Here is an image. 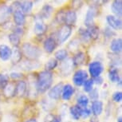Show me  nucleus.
<instances>
[{
  "instance_id": "27",
  "label": "nucleus",
  "mask_w": 122,
  "mask_h": 122,
  "mask_svg": "<svg viewBox=\"0 0 122 122\" xmlns=\"http://www.w3.org/2000/svg\"><path fill=\"white\" fill-rule=\"evenodd\" d=\"M85 59H86V54H85V53L79 51L73 56V57L72 58V61H73V65L77 66L82 65L85 61Z\"/></svg>"
},
{
  "instance_id": "4",
  "label": "nucleus",
  "mask_w": 122,
  "mask_h": 122,
  "mask_svg": "<svg viewBox=\"0 0 122 122\" xmlns=\"http://www.w3.org/2000/svg\"><path fill=\"white\" fill-rule=\"evenodd\" d=\"M74 65L73 63L72 58H66V60L62 61L59 67V72L61 76L63 77H67L70 75L73 72Z\"/></svg>"
},
{
  "instance_id": "31",
  "label": "nucleus",
  "mask_w": 122,
  "mask_h": 122,
  "mask_svg": "<svg viewBox=\"0 0 122 122\" xmlns=\"http://www.w3.org/2000/svg\"><path fill=\"white\" fill-rule=\"evenodd\" d=\"M109 57L110 58V61L112 62V67H117L118 65H121V57L119 56L118 54H114L112 53L111 54H109Z\"/></svg>"
},
{
  "instance_id": "41",
  "label": "nucleus",
  "mask_w": 122,
  "mask_h": 122,
  "mask_svg": "<svg viewBox=\"0 0 122 122\" xmlns=\"http://www.w3.org/2000/svg\"><path fill=\"white\" fill-rule=\"evenodd\" d=\"M98 97H99V91L97 89H93L89 92V98L92 99L93 101L98 100Z\"/></svg>"
},
{
  "instance_id": "22",
  "label": "nucleus",
  "mask_w": 122,
  "mask_h": 122,
  "mask_svg": "<svg viewBox=\"0 0 122 122\" xmlns=\"http://www.w3.org/2000/svg\"><path fill=\"white\" fill-rule=\"evenodd\" d=\"M73 93H74V89L70 84L64 85L62 92H61V97L63 100L69 101L73 96Z\"/></svg>"
},
{
  "instance_id": "11",
  "label": "nucleus",
  "mask_w": 122,
  "mask_h": 122,
  "mask_svg": "<svg viewBox=\"0 0 122 122\" xmlns=\"http://www.w3.org/2000/svg\"><path fill=\"white\" fill-rule=\"evenodd\" d=\"M106 22L109 27L115 30H120L121 29L122 22L120 18H117L114 15H107L106 16Z\"/></svg>"
},
{
  "instance_id": "46",
  "label": "nucleus",
  "mask_w": 122,
  "mask_h": 122,
  "mask_svg": "<svg viewBox=\"0 0 122 122\" xmlns=\"http://www.w3.org/2000/svg\"><path fill=\"white\" fill-rule=\"evenodd\" d=\"M13 33L16 34L18 36H22L24 34V30L22 26H16L13 30Z\"/></svg>"
},
{
  "instance_id": "42",
  "label": "nucleus",
  "mask_w": 122,
  "mask_h": 122,
  "mask_svg": "<svg viewBox=\"0 0 122 122\" xmlns=\"http://www.w3.org/2000/svg\"><path fill=\"white\" fill-rule=\"evenodd\" d=\"M91 110L90 109H88V108H83L81 109V117L82 118L86 119V118H88V117L91 115Z\"/></svg>"
},
{
  "instance_id": "6",
  "label": "nucleus",
  "mask_w": 122,
  "mask_h": 122,
  "mask_svg": "<svg viewBox=\"0 0 122 122\" xmlns=\"http://www.w3.org/2000/svg\"><path fill=\"white\" fill-rule=\"evenodd\" d=\"M18 64H19V68L22 70L26 71V72H29V71L34 70H37V69L40 67V63L37 60L26 59L24 60V61H21Z\"/></svg>"
},
{
  "instance_id": "13",
  "label": "nucleus",
  "mask_w": 122,
  "mask_h": 122,
  "mask_svg": "<svg viewBox=\"0 0 122 122\" xmlns=\"http://www.w3.org/2000/svg\"><path fill=\"white\" fill-rule=\"evenodd\" d=\"M57 47V41L53 37H48L43 42V48L47 53H53Z\"/></svg>"
},
{
  "instance_id": "7",
  "label": "nucleus",
  "mask_w": 122,
  "mask_h": 122,
  "mask_svg": "<svg viewBox=\"0 0 122 122\" xmlns=\"http://www.w3.org/2000/svg\"><path fill=\"white\" fill-rule=\"evenodd\" d=\"M87 79H88V73L86 71L84 70H78L73 74V82L76 86H81Z\"/></svg>"
},
{
  "instance_id": "26",
  "label": "nucleus",
  "mask_w": 122,
  "mask_h": 122,
  "mask_svg": "<svg viewBox=\"0 0 122 122\" xmlns=\"http://www.w3.org/2000/svg\"><path fill=\"white\" fill-rule=\"evenodd\" d=\"M87 31L89 33V35L90 37V39L93 40H96L99 38V34H100V29L97 26H96L95 24L92 25V26L87 27L86 28Z\"/></svg>"
},
{
  "instance_id": "24",
  "label": "nucleus",
  "mask_w": 122,
  "mask_h": 122,
  "mask_svg": "<svg viewBox=\"0 0 122 122\" xmlns=\"http://www.w3.org/2000/svg\"><path fill=\"white\" fill-rule=\"evenodd\" d=\"M22 54L21 50L18 46H14L12 50V54H11V61L13 64H18L22 61Z\"/></svg>"
},
{
  "instance_id": "47",
  "label": "nucleus",
  "mask_w": 122,
  "mask_h": 122,
  "mask_svg": "<svg viewBox=\"0 0 122 122\" xmlns=\"http://www.w3.org/2000/svg\"><path fill=\"white\" fill-rule=\"evenodd\" d=\"M93 82L97 85H101V84H103L104 81H103V78L101 77V76H99L97 77L93 78Z\"/></svg>"
},
{
  "instance_id": "33",
  "label": "nucleus",
  "mask_w": 122,
  "mask_h": 122,
  "mask_svg": "<svg viewBox=\"0 0 122 122\" xmlns=\"http://www.w3.org/2000/svg\"><path fill=\"white\" fill-rule=\"evenodd\" d=\"M44 122H62V120H61V117L59 115L49 113L46 116Z\"/></svg>"
},
{
  "instance_id": "39",
  "label": "nucleus",
  "mask_w": 122,
  "mask_h": 122,
  "mask_svg": "<svg viewBox=\"0 0 122 122\" xmlns=\"http://www.w3.org/2000/svg\"><path fill=\"white\" fill-rule=\"evenodd\" d=\"M8 83L9 81L7 76L0 73V89H3Z\"/></svg>"
},
{
  "instance_id": "19",
  "label": "nucleus",
  "mask_w": 122,
  "mask_h": 122,
  "mask_svg": "<svg viewBox=\"0 0 122 122\" xmlns=\"http://www.w3.org/2000/svg\"><path fill=\"white\" fill-rule=\"evenodd\" d=\"M110 50L114 54H119L122 50V40L121 38H115L110 43Z\"/></svg>"
},
{
  "instance_id": "44",
  "label": "nucleus",
  "mask_w": 122,
  "mask_h": 122,
  "mask_svg": "<svg viewBox=\"0 0 122 122\" xmlns=\"http://www.w3.org/2000/svg\"><path fill=\"white\" fill-rule=\"evenodd\" d=\"M22 73L19 72H11L10 73V77L12 80H18L22 77Z\"/></svg>"
},
{
  "instance_id": "18",
  "label": "nucleus",
  "mask_w": 122,
  "mask_h": 122,
  "mask_svg": "<svg viewBox=\"0 0 122 122\" xmlns=\"http://www.w3.org/2000/svg\"><path fill=\"white\" fill-rule=\"evenodd\" d=\"M90 110L91 112L94 116H100L103 112V102L99 100L93 101L91 105Z\"/></svg>"
},
{
  "instance_id": "2",
  "label": "nucleus",
  "mask_w": 122,
  "mask_h": 122,
  "mask_svg": "<svg viewBox=\"0 0 122 122\" xmlns=\"http://www.w3.org/2000/svg\"><path fill=\"white\" fill-rule=\"evenodd\" d=\"M22 54L29 60H37L42 55V50L38 46L30 42H24L22 46Z\"/></svg>"
},
{
  "instance_id": "9",
  "label": "nucleus",
  "mask_w": 122,
  "mask_h": 122,
  "mask_svg": "<svg viewBox=\"0 0 122 122\" xmlns=\"http://www.w3.org/2000/svg\"><path fill=\"white\" fill-rule=\"evenodd\" d=\"M64 84L62 82H59V83L56 84L55 86L50 89L49 92H48V97L51 100H58L61 96V92H62Z\"/></svg>"
},
{
  "instance_id": "40",
  "label": "nucleus",
  "mask_w": 122,
  "mask_h": 122,
  "mask_svg": "<svg viewBox=\"0 0 122 122\" xmlns=\"http://www.w3.org/2000/svg\"><path fill=\"white\" fill-rule=\"evenodd\" d=\"M104 35L105 38H112L113 36L116 35V33H115L114 30H112V29H111L109 26H107L106 28L104 30Z\"/></svg>"
},
{
  "instance_id": "16",
  "label": "nucleus",
  "mask_w": 122,
  "mask_h": 122,
  "mask_svg": "<svg viewBox=\"0 0 122 122\" xmlns=\"http://www.w3.org/2000/svg\"><path fill=\"white\" fill-rule=\"evenodd\" d=\"M11 54H12V50L10 47L5 44L0 45V58L3 61H6L10 59Z\"/></svg>"
},
{
  "instance_id": "49",
  "label": "nucleus",
  "mask_w": 122,
  "mask_h": 122,
  "mask_svg": "<svg viewBox=\"0 0 122 122\" xmlns=\"http://www.w3.org/2000/svg\"><path fill=\"white\" fill-rule=\"evenodd\" d=\"M117 122H122L121 117H118V119H117Z\"/></svg>"
},
{
  "instance_id": "34",
  "label": "nucleus",
  "mask_w": 122,
  "mask_h": 122,
  "mask_svg": "<svg viewBox=\"0 0 122 122\" xmlns=\"http://www.w3.org/2000/svg\"><path fill=\"white\" fill-rule=\"evenodd\" d=\"M8 39L14 46H18V45L20 44V37L13 32L8 35Z\"/></svg>"
},
{
  "instance_id": "36",
  "label": "nucleus",
  "mask_w": 122,
  "mask_h": 122,
  "mask_svg": "<svg viewBox=\"0 0 122 122\" xmlns=\"http://www.w3.org/2000/svg\"><path fill=\"white\" fill-rule=\"evenodd\" d=\"M78 33H79L80 36H81V40L83 41L84 42H89V41L91 40L90 37H89V33H88V31H87L86 29L81 27V28L79 29V31H78Z\"/></svg>"
},
{
  "instance_id": "17",
  "label": "nucleus",
  "mask_w": 122,
  "mask_h": 122,
  "mask_svg": "<svg viewBox=\"0 0 122 122\" xmlns=\"http://www.w3.org/2000/svg\"><path fill=\"white\" fill-rule=\"evenodd\" d=\"M76 21H77V13H76V11L73 10H66L64 24L71 26L72 25L75 24Z\"/></svg>"
},
{
  "instance_id": "10",
  "label": "nucleus",
  "mask_w": 122,
  "mask_h": 122,
  "mask_svg": "<svg viewBox=\"0 0 122 122\" xmlns=\"http://www.w3.org/2000/svg\"><path fill=\"white\" fill-rule=\"evenodd\" d=\"M11 15H12V11L10 6L1 4L0 5V25H3L6 22H7Z\"/></svg>"
},
{
  "instance_id": "1",
  "label": "nucleus",
  "mask_w": 122,
  "mask_h": 122,
  "mask_svg": "<svg viewBox=\"0 0 122 122\" xmlns=\"http://www.w3.org/2000/svg\"><path fill=\"white\" fill-rule=\"evenodd\" d=\"M53 73L50 71L43 70L38 73L36 80V90L43 93L51 88L53 83Z\"/></svg>"
},
{
  "instance_id": "50",
  "label": "nucleus",
  "mask_w": 122,
  "mask_h": 122,
  "mask_svg": "<svg viewBox=\"0 0 122 122\" xmlns=\"http://www.w3.org/2000/svg\"><path fill=\"white\" fill-rule=\"evenodd\" d=\"M90 122H93V121H90Z\"/></svg>"
},
{
  "instance_id": "3",
  "label": "nucleus",
  "mask_w": 122,
  "mask_h": 122,
  "mask_svg": "<svg viewBox=\"0 0 122 122\" xmlns=\"http://www.w3.org/2000/svg\"><path fill=\"white\" fill-rule=\"evenodd\" d=\"M71 34H72V27L68 26V25L64 24L62 25L57 32V41L60 44H62L66 40H68V38H70Z\"/></svg>"
},
{
  "instance_id": "8",
  "label": "nucleus",
  "mask_w": 122,
  "mask_h": 122,
  "mask_svg": "<svg viewBox=\"0 0 122 122\" xmlns=\"http://www.w3.org/2000/svg\"><path fill=\"white\" fill-rule=\"evenodd\" d=\"M97 15V7L95 5L90 6L88 9L85 18V25L89 27L94 24V18Z\"/></svg>"
},
{
  "instance_id": "20",
  "label": "nucleus",
  "mask_w": 122,
  "mask_h": 122,
  "mask_svg": "<svg viewBox=\"0 0 122 122\" xmlns=\"http://www.w3.org/2000/svg\"><path fill=\"white\" fill-rule=\"evenodd\" d=\"M27 91V84L25 81H18L15 85L16 96L23 97Z\"/></svg>"
},
{
  "instance_id": "15",
  "label": "nucleus",
  "mask_w": 122,
  "mask_h": 122,
  "mask_svg": "<svg viewBox=\"0 0 122 122\" xmlns=\"http://www.w3.org/2000/svg\"><path fill=\"white\" fill-rule=\"evenodd\" d=\"M14 22L16 25V26H22L26 23V16L22 10H16L12 13Z\"/></svg>"
},
{
  "instance_id": "21",
  "label": "nucleus",
  "mask_w": 122,
  "mask_h": 122,
  "mask_svg": "<svg viewBox=\"0 0 122 122\" xmlns=\"http://www.w3.org/2000/svg\"><path fill=\"white\" fill-rule=\"evenodd\" d=\"M111 10L112 13L114 14V16L121 18L122 15V1L121 0H114L112 3Z\"/></svg>"
},
{
  "instance_id": "14",
  "label": "nucleus",
  "mask_w": 122,
  "mask_h": 122,
  "mask_svg": "<svg viewBox=\"0 0 122 122\" xmlns=\"http://www.w3.org/2000/svg\"><path fill=\"white\" fill-rule=\"evenodd\" d=\"M47 26L44 22H42V20L39 19L37 20L34 26V33L36 34L37 36H42L43 35L47 30Z\"/></svg>"
},
{
  "instance_id": "35",
  "label": "nucleus",
  "mask_w": 122,
  "mask_h": 122,
  "mask_svg": "<svg viewBox=\"0 0 122 122\" xmlns=\"http://www.w3.org/2000/svg\"><path fill=\"white\" fill-rule=\"evenodd\" d=\"M66 10H65L64 9H61L57 11V13L56 14L55 16V20L58 24H64V21H65V15H66Z\"/></svg>"
},
{
  "instance_id": "30",
  "label": "nucleus",
  "mask_w": 122,
  "mask_h": 122,
  "mask_svg": "<svg viewBox=\"0 0 122 122\" xmlns=\"http://www.w3.org/2000/svg\"><path fill=\"white\" fill-rule=\"evenodd\" d=\"M54 57H55V59H56L57 61H64V60H66V58H67L68 52L66 49L58 50L55 52Z\"/></svg>"
},
{
  "instance_id": "37",
  "label": "nucleus",
  "mask_w": 122,
  "mask_h": 122,
  "mask_svg": "<svg viewBox=\"0 0 122 122\" xmlns=\"http://www.w3.org/2000/svg\"><path fill=\"white\" fill-rule=\"evenodd\" d=\"M57 61L55 58H50L49 61L46 63V70L47 71H51V70H54L55 68L57 66Z\"/></svg>"
},
{
  "instance_id": "25",
  "label": "nucleus",
  "mask_w": 122,
  "mask_h": 122,
  "mask_svg": "<svg viewBox=\"0 0 122 122\" xmlns=\"http://www.w3.org/2000/svg\"><path fill=\"white\" fill-rule=\"evenodd\" d=\"M3 94L6 98H11L16 96L15 92V84L8 83L3 89Z\"/></svg>"
},
{
  "instance_id": "48",
  "label": "nucleus",
  "mask_w": 122,
  "mask_h": 122,
  "mask_svg": "<svg viewBox=\"0 0 122 122\" xmlns=\"http://www.w3.org/2000/svg\"><path fill=\"white\" fill-rule=\"evenodd\" d=\"M25 122H38V121H37V120L35 118H30V119L27 120V121Z\"/></svg>"
},
{
  "instance_id": "12",
  "label": "nucleus",
  "mask_w": 122,
  "mask_h": 122,
  "mask_svg": "<svg viewBox=\"0 0 122 122\" xmlns=\"http://www.w3.org/2000/svg\"><path fill=\"white\" fill-rule=\"evenodd\" d=\"M53 12H54V7L50 4H44L41 9L40 13L38 14L39 19H49L50 16L52 15Z\"/></svg>"
},
{
  "instance_id": "32",
  "label": "nucleus",
  "mask_w": 122,
  "mask_h": 122,
  "mask_svg": "<svg viewBox=\"0 0 122 122\" xmlns=\"http://www.w3.org/2000/svg\"><path fill=\"white\" fill-rule=\"evenodd\" d=\"M89 102V99L86 95H81L77 98V105L80 106L81 109L86 108Z\"/></svg>"
},
{
  "instance_id": "28",
  "label": "nucleus",
  "mask_w": 122,
  "mask_h": 122,
  "mask_svg": "<svg viewBox=\"0 0 122 122\" xmlns=\"http://www.w3.org/2000/svg\"><path fill=\"white\" fill-rule=\"evenodd\" d=\"M34 6V3L32 1H22L21 2V10L24 14L30 13Z\"/></svg>"
},
{
  "instance_id": "23",
  "label": "nucleus",
  "mask_w": 122,
  "mask_h": 122,
  "mask_svg": "<svg viewBox=\"0 0 122 122\" xmlns=\"http://www.w3.org/2000/svg\"><path fill=\"white\" fill-rule=\"evenodd\" d=\"M108 77L112 83H118L121 80L119 74V70L117 67H111L109 69V73H108Z\"/></svg>"
},
{
  "instance_id": "38",
  "label": "nucleus",
  "mask_w": 122,
  "mask_h": 122,
  "mask_svg": "<svg viewBox=\"0 0 122 122\" xmlns=\"http://www.w3.org/2000/svg\"><path fill=\"white\" fill-rule=\"evenodd\" d=\"M93 85H94V82H93V78H88L83 84L84 91L86 92V93H89V92L93 89Z\"/></svg>"
},
{
  "instance_id": "43",
  "label": "nucleus",
  "mask_w": 122,
  "mask_h": 122,
  "mask_svg": "<svg viewBox=\"0 0 122 122\" xmlns=\"http://www.w3.org/2000/svg\"><path fill=\"white\" fill-rule=\"evenodd\" d=\"M112 100L115 102H121L122 101V93L121 91H117L112 94Z\"/></svg>"
},
{
  "instance_id": "29",
  "label": "nucleus",
  "mask_w": 122,
  "mask_h": 122,
  "mask_svg": "<svg viewBox=\"0 0 122 122\" xmlns=\"http://www.w3.org/2000/svg\"><path fill=\"white\" fill-rule=\"evenodd\" d=\"M81 108L78 105H73V106L70 107V112L72 117L76 121H78L81 117Z\"/></svg>"
},
{
  "instance_id": "45",
  "label": "nucleus",
  "mask_w": 122,
  "mask_h": 122,
  "mask_svg": "<svg viewBox=\"0 0 122 122\" xmlns=\"http://www.w3.org/2000/svg\"><path fill=\"white\" fill-rule=\"evenodd\" d=\"M82 6H83V2L82 1H73L72 2V7L74 9V10H78V9H80Z\"/></svg>"
},
{
  "instance_id": "5",
  "label": "nucleus",
  "mask_w": 122,
  "mask_h": 122,
  "mask_svg": "<svg viewBox=\"0 0 122 122\" xmlns=\"http://www.w3.org/2000/svg\"><path fill=\"white\" fill-rule=\"evenodd\" d=\"M103 70H104V66H103L102 63L99 61H92L89 65V73L93 77V79L101 76Z\"/></svg>"
}]
</instances>
